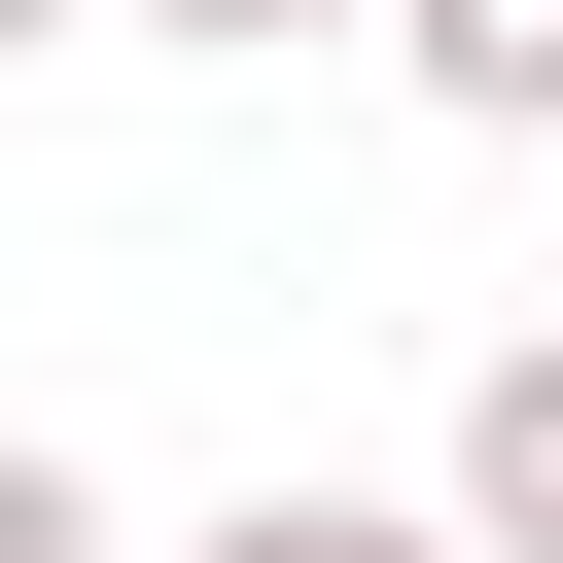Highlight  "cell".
Returning a JSON list of instances; mask_svg holds the SVG:
<instances>
[{
	"label": "cell",
	"mask_w": 563,
	"mask_h": 563,
	"mask_svg": "<svg viewBox=\"0 0 563 563\" xmlns=\"http://www.w3.org/2000/svg\"><path fill=\"white\" fill-rule=\"evenodd\" d=\"M422 493H457L493 563H563V317H528V352H457V457H422Z\"/></svg>",
	"instance_id": "1"
},
{
	"label": "cell",
	"mask_w": 563,
	"mask_h": 563,
	"mask_svg": "<svg viewBox=\"0 0 563 563\" xmlns=\"http://www.w3.org/2000/svg\"><path fill=\"white\" fill-rule=\"evenodd\" d=\"M387 70H422L457 141H563V0H387Z\"/></svg>",
	"instance_id": "2"
},
{
	"label": "cell",
	"mask_w": 563,
	"mask_h": 563,
	"mask_svg": "<svg viewBox=\"0 0 563 563\" xmlns=\"http://www.w3.org/2000/svg\"><path fill=\"white\" fill-rule=\"evenodd\" d=\"M176 563H493V528H457V493H211Z\"/></svg>",
	"instance_id": "3"
},
{
	"label": "cell",
	"mask_w": 563,
	"mask_h": 563,
	"mask_svg": "<svg viewBox=\"0 0 563 563\" xmlns=\"http://www.w3.org/2000/svg\"><path fill=\"white\" fill-rule=\"evenodd\" d=\"M0 563H141V528H106V457H35V422H0Z\"/></svg>",
	"instance_id": "4"
},
{
	"label": "cell",
	"mask_w": 563,
	"mask_h": 563,
	"mask_svg": "<svg viewBox=\"0 0 563 563\" xmlns=\"http://www.w3.org/2000/svg\"><path fill=\"white\" fill-rule=\"evenodd\" d=\"M106 35H246V70H282V35H387V0H106Z\"/></svg>",
	"instance_id": "5"
},
{
	"label": "cell",
	"mask_w": 563,
	"mask_h": 563,
	"mask_svg": "<svg viewBox=\"0 0 563 563\" xmlns=\"http://www.w3.org/2000/svg\"><path fill=\"white\" fill-rule=\"evenodd\" d=\"M35 35H106V0H0V70H35Z\"/></svg>",
	"instance_id": "6"
},
{
	"label": "cell",
	"mask_w": 563,
	"mask_h": 563,
	"mask_svg": "<svg viewBox=\"0 0 563 563\" xmlns=\"http://www.w3.org/2000/svg\"><path fill=\"white\" fill-rule=\"evenodd\" d=\"M528 176H563V141H528Z\"/></svg>",
	"instance_id": "7"
}]
</instances>
